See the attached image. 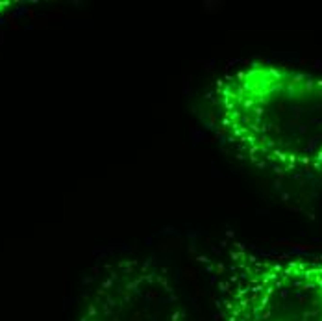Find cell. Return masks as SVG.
Here are the masks:
<instances>
[{
    "label": "cell",
    "mask_w": 322,
    "mask_h": 321,
    "mask_svg": "<svg viewBox=\"0 0 322 321\" xmlns=\"http://www.w3.org/2000/svg\"><path fill=\"white\" fill-rule=\"evenodd\" d=\"M215 321H322V252L211 238L196 251Z\"/></svg>",
    "instance_id": "2"
},
{
    "label": "cell",
    "mask_w": 322,
    "mask_h": 321,
    "mask_svg": "<svg viewBox=\"0 0 322 321\" xmlns=\"http://www.w3.org/2000/svg\"><path fill=\"white\" fill-rule=\"evenodd\" d=\"M82 321H191L174 277L154 258L111 267Z\"/></svg>",
    "instance_id": "3"
},
{
    "label": "cell",
    "mask_w": 322,
    "mask_h": 321,
    "mask_svg": "<svg viewBox=\"0 0 322 321\" xmlns=\"http://www.w3.org/2000/svg\"><path fill=\"white\" fill-rule=\"evenodd\" d=\"M209 132L252 167L322 178V76L272 61L228 67L204 95Z\"/></svg>",
    "instance_id": "1"
}]
</instances>
